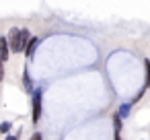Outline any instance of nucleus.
I'll list each match as a JSON object with an SVG mask.
<instances>
[{"label":"nucleus","mask_w":150,"mask_h":140,"mask_svg":"<svg viewBox=\"0 0 150 140\" xmlns=\"http://www.w3.org/2000/svg\"><path fill=\"white\" fill-rule=\"evenodd\" d=\"M8 48H11V52H15V54H23L25 52V48H23V41H21V29H17V27H13L11 31H8Z\"/></svg>","instance_id":"f03ea898"},{"label":"nucleus","mask_w":150,"mask_h":140,"mask_svg":"<svg viewBox=\"0 0 150 140\" xmlns=\"http://www.w3.org/2000/svg\"><path fill=\"white\" fill-rule=\"evenodd\" d=\"M113 140H123V138H121V134H115V138H113Z\"/></svg>","instance_id":"ddd939ff"},{"label":"nucleus","mask_w":150,"mask_h":140,"mask_svg":"<svg viewBox=\"0 0 150 140\" xmlns=\"http://www.w3.org/2000/svg\"><path fill=\"white\" fill-rule=\"evenodd\" d=\"M144 70H146V80H144V89H150V58L144 60Z\"/></svg>","instance_id":"0eeeda50"},{"label":"nucleus","mask_w":150,"mask_h":140,"mask_svg":"<svg viewBox=\"0 0 150 140\" xmlns=\"http://www.w3.org/2000/svg\"><path fill=\"white\" fill-rule=\"evenodd\" d=\"M11 48H8V39L6 37H0V60H2V62H6L11 56Z\"/></svg>","instance_id":"20e7f679"},{"label":"nucleus","mask_w":150,"mask_h":140,"mask_svg":"<svg viewBox=\"0 0 150 140\" xmlns=\"http://www.w3.org/2000/svg\"><path fill=\"white\" fill-rule=\"evenodd\" d=\"M41 95H43L41 89H33L31 93V122L33 124H37L41 117Z\"/></svg>","instance_id":"f257e3e1"},{"label":"nucleus","mask_w":150,"mask_h":140,"mask_svg":"<svg viewBox=\"0 0 150 140\" xmlns=\"http://www.w3.org/2000/svg\"><path fill=\"white\" fill-rule=\"evenodd\" d=\"M113 128H115V134H119L121 128H123V122H121V117L117 113H113Z\"/></svg>","instance_id":"6e6552de"},{"label":"nucleus","mask_w":150,"mask_h":140,"mask_svg":"<svg viewBox=\"0 0 150 140\" xmlns=\"http://www.w3.org/2000/svg\"><path fill=\"white\" fill-rule=\"evenodd\" d=\"M132 105H134V103H121V105H119V111H117V115H119L121 119H125V117L129 115V111H132Z\"/></svg>","instance_id":"39448f33"},{"label":"nucleus","mask_w":150,"mask_h":140,"mask_svg":"<svg viewBox=\"0 0 150 140\" xmlns=\"http://www.w3.org/2000/svg\"><path fill=\"white\" fill-rule=\"evenodd\" d=\"M11 128H13V122H2V124H0V134H6L8 136Z\"/></svg>","instance_id":"1a4fd4ad"},{"label":"nucleus","mask_w":150,"mask_h":140,"mask_svg":"<svg viewBox=\"0 0 150 140\" xmlns=\"http://www.w3.org/2000/svg\"><path fill=\"white\" fill-rule=\"evenodd\" d=\"M39 41H41L39 37L31 35V39H29V43H27V48H25V52H23L27 60H31V58H33V54H35V50H37V45H39Z\"/></svg>","instance_id":"7ed1b4c3"},{"label":"nucleus","mask_w":150,"mask_h":140,"mask_svg":"<svg viewBox=\"0 0 150 140\" xmlns=\"http://www.w3.org/2000/svg\"><path fill=\"white\" fill-rule=\"evenodd\" d=\"M2 80H4V62L0 60V82H2Z\"/></svg>","instance_id":"9d476101"},{"label":"nucleus","mask_w":150,"mask_h":140,"mask_svg":"<svg viewBox=\"0 0 150 140\" xmlns=\"http://www.w3.org/2000/svg\"><path fill=\"white\" fill-rule=\"evenodd\" d=\"M29 140H43V136H41V132H35V134H33Z\"/></svg>","instance_id":"9b49d317"},{"label":"nucleus","mask_w":150,"mask_h":140,"mask_svg":"<svg viewBox=\"0 0 150 140\" xmlns=\"http://www.w3.org/2000/svg\"><path fill=\"white\" fill-rule=\"evenodd\" d=\"M4 140H19V136H15V134H8Z\"/></svg>","instance_id":"f8f14e48"},{"label":"nucleus","mask_w":150,"mask_h":140,"mask_svg":"<svg viewBox=\"0 0 150 140\" xmlns=\"http://www.w3.org/2000/svg\"><path fill=\"white\" fill-rule=\"evenodd\" d=\"M23 80H25V91L33 93V82H31V76H29V68H27V66H25V70H23Z\"/></svg>","instance_id":"423d86ee"}]
</instances>
